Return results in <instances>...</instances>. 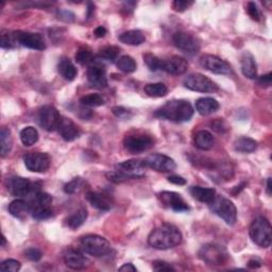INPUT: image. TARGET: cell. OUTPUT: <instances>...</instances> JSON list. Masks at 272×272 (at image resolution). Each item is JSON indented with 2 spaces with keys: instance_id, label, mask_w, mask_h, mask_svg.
Instances as JSON below:
<instances>
[{
  "instance_id": "obj_55",
  "label": "cell",
  "mask_w": 272,
  "mask_h": 272,
  "mask_svg": "<svg viewBox=\"0 0 272 272\" xmlns=\"http://www.w3.org/2000/svg\"><path fill=\"white\" fill-rule=\"evenodd\" d=\"M261 266V263L259 260L257 259H250L248 261V267L249 268H252V269H256V268H259Z\"/></svg>"
},
{
  "instance_id": "obj_2",
  "label": "cell",
  "mask_w": 272,
  "mask_h": 272,
  "mask_svg": "<svg viewBox=\"0 0 272 272\" xmlns=\"http://www.w3.org/2000/svg\"><path fill=\"white\" fill-rule=\"evenodd\" d=\"M194 108L186 100H171L158 109L154 116L173 122L190 121L194 116Z\"/></svg>"
},
{
  "instance_id": "obj_6",
  "label": "cell",
  "mask_w": 272,
  "mask_h": 272,
  "mask_svg": "<svg viewBox=\"0 0 272 272\" xmlns=\"http://www.w3.org/2000/svg\"><path fill=\"white\" fill-rule=\"evenodd\" d=\"M199 257L211 266H222L229 260V253L224 247L217 244L204 245L199 251Z\"/></svg>"
},
{
  "instance_id": "obj_27",
  "label": "cell",
  "mask_w": 272,
  "mask_h": 272,
  "mask_svg": "<svg viewBox=\"0 0 272 272\" xmlns=\"http://www.w3.org/2000/svg\"><path fill=\"white\" fill-rule=\"evenodd\" d=\"M58 71L59 74L67 81L75 80L78 75V70L74 65V63L67 58H62L60 60L58 64Z\"/></svg>"
},
{
  "instance_id": "obj_49",
  "label": "cell",
  "mask_w": 272,
  "mask_h": 272,
  "mask_svg": "<svg viewBox=\"0 0 272 272\" xmlns=\"http://www.w3.org/2000/svg\"><path fill=\"white\" fill-rule=\"evenodd\" d=\"M113 114L115 116L120 118V119H128L131 117V113L127 109H124L122 107H114L113 108Z\"/></svg>"
},
{
  "instance_id": "obj_5",
  "label": "cell",
  "mask_w": 272,
  "mask_h": 272,
  "mask_svg": "<svg viewBox=\"0 0 272 272\" xmlns=\"http://www.w3.org/2000/svg\"><path fill=\"white\" fill-rule=\"evenodd\" d=\"M154 146V140L151 135L143 132H132L124 136L123 147L132 154L148 151Z\"/></svg>"
},
{
  "instance_id": "obj_40",
  "label": "cell",
  "mask_w": 272,
  "mask_h": 272,
  "mask_svg": "<svg viewBox=\"0 0 272 272\" xmlns=\"http://www.w3.org/2000/svg\"><path fill=\"white\" fill-rule=\"evenodd\" d=\"M120 49L116 46H107L100 50L99 58L109 62H114L118 60Z\"/></svg>"
},
{
  "instance_id": "obj_45",
  "label": "cell",
  "mask_w": 272,
  "mask_h": 272,
  "mask_svg": "<svg viewBox=\"0 0 272 272\" xmlns=\"http://www.w3.org/2000/svg\"><path fill=\"white\" fill-rule=\"evenodd\" d=\"M211 127H212V130H214L217 133H221V134H223L230 130L229 124L222 118H217L214 121H212Z\"/></svg>"
},
{
  "instance_id": "obj_42",
  "label": "cell",
  "mask_w": 272,
  "mask_h": 272,
  "mask_svg": "<svg viewBox=\"0 0 272 272\" xmlns=\"http://www.w3.org/2000/svg\"><path fill=\"white\" fill-rule=\"evenodd\" d=\"M144 62L146 63V65L148 66V68L152 71H156V70L161 69L162 60L152 54L144 55Z\"/></svg>"
},
{
  "instance_id": "obj_15",
  "label": "cell",
  "mask_w": 272,
  "mask_h": 272,
  "mask_svg": "<svg viewBox=\"0 0 272 272\" xmlns=\"http://www.w3.org/2000/svg\"><path fill=\"white\" fill-rule=\"evenodd\" d=\"M159 199L162 204L171 208L174 212H187L190 206L185 202L180 194L174 192H162L159 194Z\"/></svg>"
},
{
  "instance_id": "obj_44",
  "label": "cell",
  "mask_w": 272,
  "mask_h": 272,
  "mask_svg": "<svg viewBox=\"0 0 272 272\" xmlns=\"http://www.w3.org/2000/svg\"><path fill=\"white\" fill-rule=\"evenodd\" d=\"M20 267H22V264H20L18 260L7 259L3 261L2 265H0V270L7 272H17L20 269Z\"/></svg>"
},
{
  "instance_id": "obj_31",
  "label": "cell",
  "mask_w": 272,
  "mask_h": 272,
  "mask_svg": "<svg viewBox=\"0 0 272 272\" xmlns=\"http://www.w3.org/2000/svg\"><path fill=\"white\" fill-rule=\"evenodd\" d=\"M0 145H2V156L5 158L12 150L13 139L12 133L9 128L3 127L0 130Z\"/></svg>"
},
{
  "instance_id": "obj_33",
  "label": "cell",
  "mask_w": 272,
  "mask_h": 272,
  "mask_svg": "<svg viewBox=\"0 0 272 272\" xmlns=\"http://www.w3.org/2000/svg\"><path fill=\"white\" fill-rule=\"evenodd\" d=\"M31 215L36 220H46L52 216L51 205H41V204H31Z\"/></svg>"
},
{
  "instance_id": "obj_21",
  "label": "cell",
  "mask_w": 272,
  "mask_h": 272,
  "mask_svg": "<svg viewBox=\"0 0 272 272\" xmlns=\"http://www.w3.org/2000/svg\"><path fill=\"white\" fill-rule=\"evenodd\" d=\"M58 131L60 135L62 136V139L65 142H72L77 140L80 136V129L78 125L69 118L63 117L60 120Z\"/></svg>"
},
{
  "instance_id": "obj_34",
  "label": "cell",
  "mask_w": 272,
  "mask_h": 272,
  "mask_svg": "<svg viewBox=\"0 0 272 272\" xmlns=\"http://www.w3.org/2000/svg\"><path fill=\"white\" fill-rule=\"evenodd\" d=\"M20 141L26 147L33 146L38 141V132L33 127H26L20 131Z\"/></svg>"
},
{
  "instance_id": "obj_20",
  "label": "cell",
  "mask_w": 272,
  "mask_h": 272,
  "mask_svg": "<svg viewBox=\"0 0 272 272\" xmlns=\"http://www.w3.org/2000/svg\"><path fill=\"white\" fill-rule=\"evenodd\" d=\"M86 200L95 208L99 211H110L114 206L113 198L103 193H95V192H88L85 196Z\"/></svg>"
},
{
  "instance_id": "obj_12",
  "label": "cell",
  "mask_w": 272,
  "mask_h": 272,
  "mask_svg": "<svg viewBox=\"0 0 272 272\" xmlns=\"http://www.w3.org/2000/svg\"><path fill=\"white\" fill-rule=\"evenodd\" d=\"M200 64L206 70L217 75H231L232 68L228 62L213 55H204L200 58Z\"/></svg>"
},
{
  "instance_id": "obj_56",
  "label": "cell",
  "mask_w": 272,
  "mask_h": 272,
  "mask_svg": "<svg viewBox=\"0 0 272 272\" xmlns=\"http://www.w3.org/2000/svg\"><path fill=\"white\" fill-rule=\"evenodd\" d=\"M244 186H246V183H243L242 185H239V186H236V188H235V191H233L232 193L234 194V195H237L240 191H242V190H244Z\"/></svg>"
},
{
  "instance_id": "obj_47",
  "label": "cell",
  "mask_w": 272,
  "mask_h": 272,
  "mask_svg": "<svg viewBox=\"0 0 272 272\" xmlns=\"http://www.w3.org/2000/svg\"><path fill=\"white\" fill-rule=\"evenodd\" d=\"M153 269L155 271H174L175 269L168 263H166L164 260H155L152 263Z\"/></svg>"
},
{
  "instance_id": "obj_54",
  "label": "cell",
  "mask_w": 272,
  "mask_h": 272,
  "mask_svg": "<svg viewBox=\"0 0 272 272\" xmlns=\"http://www.w3.org/2000/svg\"><path fill=\"white\" fill-rule=\"evenodd\" d=\"M119 271H127V272H136L138 271V269H136V267H134L132 264H124L122 265L119 269Z\"/></svg>"
},
{
  "instance_id": "obj_18",
  "label": "cell",
  "mask_w": 272,
  "mask_h": 272,
  "mask_svg": "<svg viewBox=\"0 0 272 272\" xmlns=\"http://www.w3.org/2000/svg\"><path fill=\"white\" fill-rule=\"evenodd\" d=\"M87 80L93 86L103 88L108 85L107 71L100 63H92L87 69Z\"/></svg>"
},
{
  "instance_id": "obj_7",
  "label": "cell",
  "mask_w": 272,
  "mask_h": 272,
  "mask_svg": "<svg viewBox=\"0 0 272 272\" xmlns=\"http://www.w3.org/2000/svg\"><path fill=\"white\" fill-rule=\"evenodd\" d=\"M212 211L220 217L222 220L229 224L233 225L236 222L237 219V210L234 203L223 197H217L214 199V201L210 203Z\"/></svg>"
},
{
  "instance_id": "obj_30",
  "label": "cell",
  "mask_w": 272,
  "mask_h": 272,
  "mask_svg": "<svg viewBox=\"0 0 272 272\" xmlns=\"http://www.w3.org/2000/svg\"><path fill=\"white\" fill-rule=\"evenodd\" d=\"M88 213L85 207H81L77 212H75L74 214H71L68 218H67V225L71 229V230H77L78 228H80L83 223L85 222V220L87 219Z\"/></svg>"
},
{
  "instance_id": "obj_37",
  "label": "cell",
  "mask_w": 272,
  "mask_h": 272,
  "mask_svg": "<svg viewBox=\"0 0 272 272\" xmlns=\"http://www.w3.org/2000/svg\"><path fill=\"white\" fill-rule=\"evenodd\" d=\"M17 37L16 32H11V31L3 30L2 31V38H0V46L4 49H11L17 45Z\"/></svg>"
},
{
  "instance_id": "obj_19",
  "label": "cell",
  "mask_w": 272,
  "mask_h": 272,
  "mask_svg": "<svg viewBox=\"0 0 272 272\" xmlns=\"http://www.w3.org/2000/svg\"><path fill=\"white\" fill-rule=\"evenodd\" d=\"M8 191L14 197H26L28 196L31 191H32V186L28 179L22 176H13L8 181Z\"/></svg>"
},
{
  "instance_id": "obj_25",
  "label": "cell",
  "mask_w": 272,
  "mask_h": 272,
  "mask_svg": "<svg viewBox=\"0 0 272 272\" xmlns=\"http://www.w3.org/2000/svg\"><path fill=\"white\" fill-rule=\"evenodd\" d=\"M192 196L196 200L200 201L202 203L210 204L214 201L216 198V191L214 188H205L201 186H192L190 190Z\"/></svg>"
},
{
  "instance_id": "obj_22",
  "label": "cell",
  "mask_w": 272,
  "mask_h": 272,
  "mask_svg": "<svg viewBox=\"0 0 272 272\" xmlns=\"http://www.w3.org/2000/svg\"><path fill=\"white\" fill-rule=\"evenodd\" d=\"M64 261L65 265L75 270H81L84 269L89 265V260L87 257H85L81 252L77 250H68L64 255Z\"/></svg>"
},
{
  "instance_id": "obj_24",
  "label": "cell",
  "mask_w": 272,
  "mask_h": 272,
  "mask_svg": "<svg viewBox=\"0 0 272 272\" xmlns=\"http://www.w3.org/2000/svg\"><path fill=\"white\" fill-rule=\"evenodd\" d=\"M194 142L196 147L203 151L211 150L215 145V139L213 134L205 130L198 131L194 138Z\"/></svg>"
},
{
  "instance_id": "obj_26",
  "label": "cell",
  "mask_w": 272,
  "mask_h": 272,
  "mask_svg": "<svg viewBox=\"0 0 272 272\" xmlns=\"http://www.w3.org/2000/svg\"><path fill=\"white\" fill-rule=\"evenodd\" d=\"M242 71L246 78L256 79L257 77L256 62L250 52H245L242 57Z\"/></svg>"
},
{
  "instance_id": "obj_35",
  "label": "cell",
  "mask_w": 272,
  "mask_h": 272,
  "mask_svg": "<svg viewBox=\"0 0 272 272\" xmlns=\"http://www.w3.org/2000/svg\"><path fill=\"white\" fill-rule=\"evenodd\" d=\"M144 90L148 96L154 98L164 97L168 93V88H167L164 83H150V84L145 86Z\"/></svg>"
},
{
  "instance_id": "obj_10",
  "label": "cell",
  "mask_w": 272,
  "mask_h": 272,
  "mask_svg": "<svg viewBox=\"0 0 272 272\" xmlns=\"http://www.w3.org/2000/svg\"><path fill=\"white\" fill-rule=\"evenodd\" d=\"M28 170L33 172H46L51 164L50 156L44 152H29L24 158Z\"/></svg>"
},
{
  "instance_id": "obj_16",
  "label": "cell",
  "mask_w": 272,
  "mask_h": 272,
  "mask_svg": "<svg viewBox=\"0 0 272 272\" xmlns=\"http://www.w3.org/2000/svg\"><path fill=\"white\" fill-rule=\"evenodd\" d=\"M146 167L144 161L141 160H129L116 165V169L127 174L130 179H140L146 173Z\"/></svg>"
},
{
  "instance_id": "obj_1",
  "label": "cell",
  "mask_w": 272,
  "mask_h": 272,
  "mask_svg": "<svg viewBox=\"0 0 272 272\" xmlns=\"http://www.w3.org/2000/svg\"><path fill=\"white\" fill-rule=\"evenodd\" d=\"M182 233L180 230L172 224L165 223L150 233L148 244L158 250H168L179 246L182 243Z\"/></svg>"
},
{
  "instance_id": "obj_8",
  "label": "cell",
  "mask_w": 272,
  "mask_h": 272,
  "mask_svg": "<svg viewBox=\"0 0 272 272\" xmlns=\"http://www.w3.org/2000/svg\"><path fill=\"white\" fill-rule=\"evenodd\" d=\"M183 84L186 88L199 93H214L218 89L216 83L202 74L187 76L183 81Z\"/></svg>"
},
{
  "instance_id": "obj_39",
  "label": "cell",
  "mask_w": 272,
  "mask_h": 272,
  "mask_svg": "<svg viewBox=\"0 0 272 272\" xmlns=\"http://www.w3.org/2000/svg\"><path fill=\"white\" fill-rule=\"evenodd\" d=\"M76 61L81 65H87V64H92L94 62V57L93 52L90 49H88L87 47H81L75 56Z\"/></svg>"
},
{
  "instance_id": "obj_52",
  "label": "cell",
  "mask_w": 272,
  "mask_h": 272,
  "mask_svg": "<svg viewBox=\"0 0 272 272\" xmlns=\"http://www.w3.org/2000/svg\"><path fill=\"white\" fill-rule=\"evenodd\" d=\"M168 181L172 184H175V185H185L186 184V180L180 175H170L168 177Z\"/></svg>"
},
{
  "instance_id": "obj_50",
  "label": "cell",
  "mask_w": 272,
  "mask_h": 272,
  "mask_svg": "<svg viewBox=\"0 0 272 272\" xmlns=\"http://www.w3.org/2000/svg\"><path fill=\"white\" fill-rule=\"evenodd\" d=\"M194 3L193 2H184V0H175V2L172 4L173 9L175 10L176 12H183L185 11L186 9L190 8L191 6H193Z\"/></svg>"
},
{
  "instance_id": "obj_32",
  "label": "cell",
  "mask_w": 272,
  "mask_h": 272,
  "mask_svg": "<svg viewBox=\"0 0 272 272\" xmlns=\"http://www.w3.org/2000/svg\"><path fill=\"white\" fill-rule=\"evenodd\" d=\"M257 143L250 138H240L234 143V149L242 153H250L255 151Z\"/></svg>"
},
{
  "instance_id": "obj_14",
  "label": "cell",
  "mask_w": 272,
  "mask_h": 272,
  "mask_svg": "<svg viewBox=\"0 0 272 272\" xmlns=\"http://www.w3.org/2000/svg\"><path fill=\"white\" fill-rule=\"evenodd\" d=\"M17 43L24 47L34 50L46 49V41L39 33L25 32V31H15Z\"/></svg>"
},
{
  "instance_id": "obj_43",
  "label": "cell",
  "mask_w": 272,
  "mask_h": 272,
  "mask_svg": "<svg viewBox=\"0 0 272 272\" xmlns=\"http://www.w3.org/2000/svg\"><path fill=\"white\" fill-rule=\"evenodd\" d=\"M106 176H107V179L112 182V183H116V184H119V183H123L125 181H129L131 180L130 177L127 175V174H124L123 172L119 171V170H114V171H109L106 173Z\"/></svg>"
},
{
  "instance_id": "obj_17",
  "label": "cell",
  "mask_w": 272,
  "mask_h": 272,
  "mask_svg": "<svg viewBox=\"0 0 272 272\" xmlns=\"http://www.w3.org/2000/svg\"><path fill=\"white\" fill-rule=\"evenodd\" d=\"M188 68L187 61L179 56H172L167 60H162L161 69L169 75L180 76L185 74Z\"/></svg>"
},
{
  "instance_id": "obj_38",
  "label": "cell",
  "mask_w": 272,
  "mask_h": 272,
  "mask_svg": "<svg viewBox=\"0 0 272 272\" xmlns=\"http://www.w3.org/2000/svg\"><path fill=\"white\" fill-rule=\"evenodd\" d=\"M116 65L118 67L119 70L127 72V74H130V72H133L136 70V62L135 60L130 57V56H122L120 58H118Z\"/></svg>"
},
{
  "instance_id": "obj_46",
  "label": "cell",
  "mask_w": 272,
  "mask_h": 272,
  "mask_svg": "<svg viewBox=\"0 0 272 272\" xmlns=\"http://www.w3.org/2000/svg\"><path fill=\"white\" fill-rule=\"evenodd\" d=\"M25 256L29 259V260H32V261H38L41 256H43V254H41L40 251L36 248H30L28 250L25 251Z\"/></svg>"
},
{
  "instance_id": "obj_51",
  "label": "cell",
  "mask_w": 272,
  "mask_h": 272,
  "mask_svg": "<svg viewBox=\"0 0 272 272\" xmlns=\"http://www.w3.org/2000/svg\"><path fill=\"white\" fill-rule=\"evenodd\" d=\"M271 72L264 76H260L258 79V84L261 87H269L271 85Z\"/></svg>"
},
{
  "instance_id": "obj_13",
  "label": "cell",
  "mask_w": 272,
  "mask_h": 272,
  "mask_svg": "<svg viewBox=\"0 0 272 272\" xmlns=\"http://www.w3.org/2000/svg\"><path fill=\"white\" fill-rule=\"evenodd\" d=\"M144 163L146 167H149V168L159 171V172H171L175 169V162L170 158V156H167L165 154H152L149 155L148 158H146L144 160Z\"/></svg>"
},
{
  "instance_id": "obj_48",
  "label": "cell",
  "mask_w": 272,
  "mask_h": 272,
  "mask_svg": "<svg viewBox=\"0 0 272 272\" xmlns=\"http://www.w3.org/2000/svg\"><path fill=\"white\" fill-rule=\"evenodd\" d=\"M247 12L250 15V17L254 20H259L260 18V12L257 8V6L254 3H248L247 5Z\"/></svg>"
},
{
  "instance_id": "obj_28",
  "label": "cell",
  "mask_w": 272,
  "mask_h": 272,
  "mask_svg": "<svg viewBox=\"0 0 272 272\" xmlns=\"http://www.w3.org/2000/svg\"><path fill=\"white\" fill-rule=\"evenodd\" d=\"M121 43L130 46H139L145 43L146 36L141 30H130L118 36Z\"/></svg>"
},
{
  "instance_id": "obj_29",
  "label": "cell",
  "mask_w": 272,
  "mask_h": 272,
  "mask_svg": "<svg viewBox=\"0 0 272 272\" xmlns=\"http://www.w3.org/2000/svg\"><path fill=\"white\" fill-rule=\"evenodd\" d=\"M9 212L12 216L22 219L31 213L30 203L26 202L23 199H17L12 201L9 205Z\"/></svg>"
},
{
  "instance_id": "obj_53",
  "label": "cell",
  "mask_w": 272,
  "mask_h": 272,
  "mask_svg": "<svg viewBox=\"0 0 272 272\" xmlns=\"http://www.w3.org/2000/svg\"><path fill=\"white\" fill-rule=\"evenodd\" d=\"M107 32H108V31H107L106 28L102 27V26H99V27H97L95 29V31H94V34H95L96 37H104V36H106Z\"/></svg>"
},
{
  "instance_id": "obj_3",
  "label": "cell",
  "mask_w": 272,
  "mask_h": 272,
  "mask_svg": "<svg viewBox=\"0 0 272 272\" xmlns=\"http://www.w3.org/2000/svg\"><path fill=\"white\" fill-rule=\"evenodd\" d=\"M249 234L251 240H252L256 246L260 248L270 247L272 242V234L271 224L267 218L258 217L254 219L253 222L250 225Z\"/></svg>"
},
{
  "instance_id": "obj_9",
  "label": "cell",
  "mask_w": 272,
  "mask_h": 272,
  "mask_svg": "<svg viewBox=\"0 0 272 272\" xmlns=\"http://www.w3.org/2000/svg\"><path fill=\"white\" fill-rule=\"evenodd\" d=\"M173 44L174 46L180 49L181 51L185 52V54L190 55V56H194L197 55L199 51H200V41L199 39L188 32H176L173 37Z\"/></svg>"
},
{
  "instance_id": "obj_36",
  "label": "cell",
  "mask_w": 272,
  "mask_h": 272,
  "mask_svg": "<svg viewBox=\"0 0 272 272\" xmlns=\"http://www.w3.org/2000/svg\"><path fill=\"white\" fill-rule=\"evenodd\" d=\"M80 103L83 107H88V108H96V107H101L104 104V99L99 94H88L81 97Z\"/></svg>"
},
{
  "instance_id": "obj_23",
  "label": "cell",
  "mask_w": 272,
  "mask_h": 272,
  "mask_svg": "<svg viewBox=\"0 0 272 272\" xmlns=\"http://www.w3.org/2000/svg\"><path fill=\"white\" fill-rule=\"evenodd\" d=\"M219 102L211 97H204L198 99L196 102V110L197 112L202 115V116H207L219 110Z\"/></svg>"
},
{
  "instance_id": "obj_58",
  "label": "cell",
  "mask_w": 272,
  "mask_h": 272,
  "mask_svg": "<svg viewBox=\"0 0 272 272\" xmlns=\"http://www.w3.org/2000/svg\"><path fill=\"white\" fill-rule=\"evenodd\" d=\"M3 247H5L6 246V237L5 236H3V245H2Z\"/></svg>"
},
{
  "instance_id": "obj_57",
  "label": "cell",
  "mask_w": 272,
  "mask_h": 272,
  "mask_svg": "<svg viewBox=\"0 0 272 272\" xmlns=\"http://www.w3.org/2000/svg\"><path fill=\"white\" fill-rule=\"evenodd\" d=\"M267 194L269 196L271 195V179H270V177L267 180Z\"/></svg>"
},
{
  "instance_id": "obj_41",
  "label": "cell",
  "mask_w": 272,
  "mask_h": 272,
  "mask_svg": "<svg viewBox=\"0 0 272 272\" xmlns=\"http://www.w3.org/2000/svg\"><path fill=\"white\" fill-rule=\"evenodd\" d=\"M85 185V181L81 179V177H75L74 180H71L69 183H67L65 186H64V192L66 194H76L78 193L79 191H81L83 187H84Z\"/></svg>"
},
{
  "instance_id": "obj_4",
  "label": "cell",
  "mask_w": 272,
  "mask_h": 272,
  "mask_svg": "<svg viewBox=\"0 0 272 272\" xmlns=\"http://www.w3.org/2000/svg\"><path fill=\"white\" fill-rule=\"evenodd\" d=\"M83 252L95 257L106 256L111 252V245L108 240L99 235H86L81 239L80 243Z\"/></svg>"
},
{
  "instance_id": "obj_11",
  "label": "cell",
  "mask_w": 272,
  "mask_h": 272,
  "mask_svg": "<svg viewBox=\"0 0 272 272\" xmlns=\"http://www.w3.org/2000/svg\"><path fill=\"white\" fill-rule=\"evenodd\" d=\"M38 123L46 131H55L58 129L61 120L60 113L52 106H45L40 108L37 115Z\"/></svg>"
}]
</instances>
